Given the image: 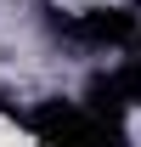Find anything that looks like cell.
I'll return each instance as SVG.
<instances>
[{
    "label": "cell",
    "instance_id": "obj_1",
    "mask_svg": "<svg viewBox=\"0 0 141 147\" xmlns=\"http://www.w3.org/2000/svg\"><path fill=\"white\" fill-rule=\"evenodd\" d=\"M23 125L34 130L40 147H124L119 119H102L85 102H40L23 113Z\"/></svg>",
    "mask_w": 141,
    "mask_h": 147
},
{
    "label": "cell",
    "instance_id": "obj_2",
    "mask_svg": "<svg viewBox=\"0 0 141 147\" xmlns=\"http://www.w3.org/2000/svg\"><path fill=\"white\" fill-rule=\"evenodd\" d=\"M51 28L62 40H79V45H130L141 34L136 11H119V6H96V11H73V17H51Z\"/></svg>",
    "mask_w": 141,
    "mask_h": 147
},
{
    "label": "cell",
    "instance_id": "obj_3",
    "mask_svg": "<svg viewBox=\"0 0 141 147\" xmlns=\"http://www.w3.org/2000/svg\"><path fill=\"white\" fill-rule=\"evenodd\" d=\"M136 102H141V57H130V62L113 68V74H96L90 91H85V108L102 113V119H124Z\"/></svg>",
    "mask_w": 141,
    "mask_h": 147
}]
</instances>
